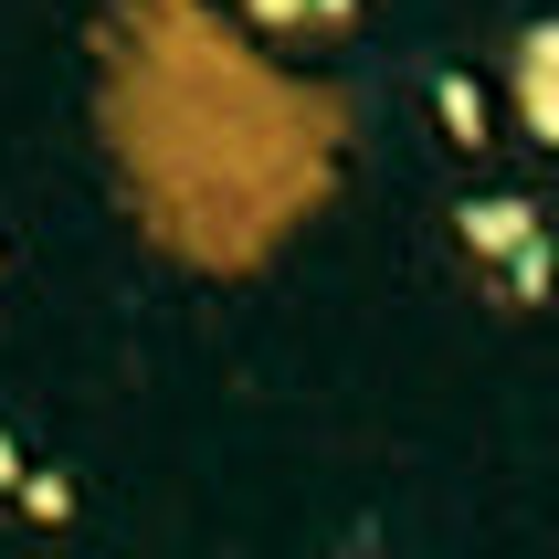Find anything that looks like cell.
I'll return each mask as SVG.
<instances>
[{
    "mask_svg": "<svg viewBox=\"0 0 559 559\" xmlns=\"http://www.w3.org/2000/svg\"><path fill=\"white\" fill-rule=\"evenodd\" d=\"M528 233H549L528 190H475V201H454V243H465L475 264H507V253L528 243Z\"/></svg>",
    "mask_w": 559,
    "mask_h": 559,
    "instance_id": "obj_1",
    "label": "cell"
},
{
    "mask_svg": "<svg viewBox=\"0 0 559 559\" xmlns=\"http://www.w3.org/2000/svg\"><path fill=\"white\" fill-rule=\"evenodd\" d=\"M518 127L538 148H559V22L518 32Z\"/></svg>",
    "mask_w": 559,
    "mask_h": 559,
    "instance_id": "obj_2",
    "label": "cell"
},
{
    "mask_svg": "<svg viewBox=\"0 0 559 559\" xmlns=\"http://www.w3.org/2000/svg\"><path fill=\"white\" fill-rule=\"evenodd\" d=\"M549 233H528V243L507 253V264H486V296H497V307H549Z\"/></svg>",
    "mask_w": 559,
    "mask_h": 559,
    "instance_id": "obj_3",
    "label": "cell"
},
{
    "mask_svg": "<svg viewBox=\"0 0 559 559\" xmlns=\"http://www.w3.org/2000/svg\"><path fill=\"white\" fill-rule=\"evenodd\" d=\"M11 497H22L43 528H63V518H74V486H63V475H43V465H22V486H11Z\"/></svg>",
    "mask_w": 559,
    "mask_h": 559,
    "instance_id": "obj_4",
    "label": "cell"
},
{
    "mask_svg": "<svg viewBox=\"0 0 559 559\" xmlns=\"http://www.w3.org/2000/svg\"><path fill=\"white\" fill-rule=\"evenodd\" d=\"M443 127H454L465 148H475V138H486V117H475V85H443Z\"/></svg>",
    "mask_w": 559,
    "mask_h": 559,
    "instance_id": "obj_5",
    "label": "cell"
},
{
    "mask_svg": "<svg viewBox=\"0 0 559 559\" xmlns=\"http://www.w3.org/2000/svg\"><path fill=\"white\" fill-rule=\"evenodd\" d=\"M11 486H22V443L0 433V497H11Z\"/></svg>",
    "mask_w": 559,
    "mask_h": 559,
    "instance_id": "obj_6",
    "label": "cell"
}]
</instances>
